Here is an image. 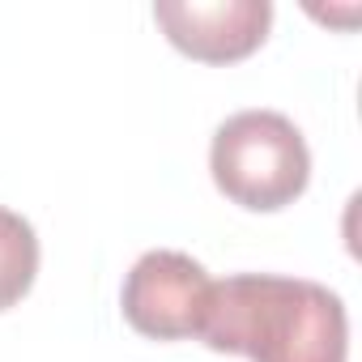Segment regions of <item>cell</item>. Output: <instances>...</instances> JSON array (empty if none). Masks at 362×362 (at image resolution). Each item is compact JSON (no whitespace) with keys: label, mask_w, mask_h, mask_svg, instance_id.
I'll use <instances>...</instances> for the list:
<instances>
[{"label":"cell","mask_w":362,"mask_h":362,"mask_svg":"<svg viewBox=\"0 0 362 362\" xmlns=\"http://www.w3.org/2000/svg\"><path fill=\"white\" fill-rule=\"evenodd\" d=\"M201 341L252 362H349V315L320 281L239 273L214 281Z\"/></svg>","instance_id":"6da1fadb"},{"label":"cell","mask_w":362,"mask_h":362,"mask_svg":"<svg viewBox=\"0 0 362 362\" xmlns=\"http://www.w3.org/2000/svg\"><path fill=\"white\" fill-rule=\"evenodd\" d=\"M35 277H39V235H35V226L13 209H0V311L18 307L30 294Z\"/></svg>","instance_id":"5b68a950"},{"label":"cell","mask_w":362,"mask_h":362,"mask_svg":"<svg viewBox=\"0 0 362 362\" xmlns=\"http://www.w3.org/2000/svg\"><path fill=\"white\" fill-rule=\"evenodd\" d=\"M153 22L184 56L201 64L247 60L273 26L269 0H158Z\"/></svg>","instance_id":"277c9868"},{"label":"cell","mask_w":362,"mask_h":362,"mask_svg":"<svg viewBox=\"0 0 362 362\" xmlns=\"http://www.w3.org/2000/svg\"><path fill=\"white\" fill-rule=\"evenodd\" d=\"M209 294L214 277L205 273L201 260L158 247L128 269L119 290V311L149 341H188L201 337Z\"/></svg>","instance_id":"3957f363"},{"label":"cell","mask_w":362,"mask_h":362,"mask_svg":"<svg viewBox=\"0 0 362 362\" xmlns=\"http://www.w3.org/2000/svg\"><path fill=\"white\" fill-rule=\"evenodd\" d=\"M214 184L252 214H277L307 192L311 149L281 111H239L214 132Z\"/></svg>","instance_id":"7a4b0ae2"}]
</instances>
